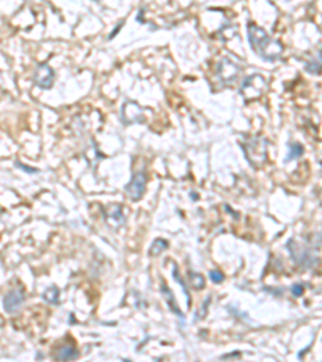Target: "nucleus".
<instances>
[{"instance_id": "17", "label": "nucleus", "mask_w": 322, "mask_h": 362, "mask_svg": "<svg viewBox=\"0 0 322 362\" xmlns=\"http://www.w3.org/2000/svg\"><path fill=\"white\" fill-rule=\"evenodd\" d=\"M303 147H301L300 143L297 142H292L290 145H288V156H287V161H290V160H297L298 156L303 155Z\"/></svg>"}, {"instance_id": "4", "label": "nucleus", "mask_w": 322, "mask_h": 362, "mask_svg": "<svg viewBox=\"0 0 322 362\" xmlns=\"http://www.w3.org/2000/svg\"><path fill=\"white\" fill-rule=\"evenodd\" d=\"M239 74H240V68L237 66V63H234L232 60H229V58H224V60H221L218 63V76L221 81L226 82L227 85L237 81Z\"/></svg>"}, {"instance_id": "15", "label": "nucleus", "mask_w": 322, "mask_h": 362, "mask_svg": "<svg viewBox=\"0 0 322 362\" xmlns=\"http://www.w3.org/2000/svg\"><path fill=\"white\" fill-rule=\"evenodd\" d=\"M306 71L311 74H321L322 72V54H316V57L306 63Z\"/></svg>"}, {"instance_id": "16", "label": "nucleus", "mask_w": 322, "mask_h": 362, "mask_svg": "<svg viewBox=\"0 0 322 362\" xmlns=\"http://www.w3.org/2000/svg\"><path fill=\"white\" fill-rule=\"evenodd\" d=\"M189 279H190V285H192L195 290H201L205 288V277L198 272H189Z\"/></svg>"}, {"instance_id": "21", "label": "nucleus", "mask_w": 322, "mask_h": 362, "mask_svg": "<svg viewBox=\"0 0 322 362\" xmlns=\"http://www.w3.org/2000/svg\"><path fill=\"white\" fill-rule=\"evenodd\" d=\"M16 166H18V168H21L23 171H26V173H37V169H34V168H29V166H24L23 163H16Z\"/></svg>"}, {"instance_id": "14", "label": "nucleus", "mask_w": 322, "mask_h": 362, "mask_svg": "<svg viewBox=\"0 0 322 362\" xmlns=\"http://www.w3.org/2000/svg\"><path fill=\"white\" fill-rule=\"evenodd\" d=\"M168 246H169L168 240H164V239H156V240L152 243V246H150L148 254H150V256H160L163 251H166Z\"/></svg>"}, {"instance_id": "8", "label": "nucleus", "mask_w": 322, "mask_h": 362, "mask_svg": "<svg viewBox=\"0 0 322 362\" xmlns=\"http://www.w3.org/2000/svg\"><path fill=\"white\" fill-rule=\"evenodd\" d=\"M121 118L126 124L132 122H140L143 118V111L137 103L134 102H126L121 108Z\"/></svg>"}, {"instance_id": "10", "label": "nucleus", "mask_w": 322, "mask_h": 362, "mask_svg": "<svg viewBox=\"0 0 322 362\" xmlns=\"http://www.w3.org/2000/svg\"><path fill=\"white\" fill-rule=\"evenodd\" d=\"M77 356H79V353H77L76 346L71 343H64L62 346H58L55 351V359L60 362H68V361L77 359Z\"/></svg>"}, {"instance_id": "11", "label": "nucleus", "mask_w": 322, "mask_h": 362, "mask_svg": "<svg viewBox=\"0 0 322 362\" xmlns=\"http://www.w3.org/2000/svg\"><path fill=\"white\" fill-rule=\"evenodd\" d=\"M105 213H107L108 222L113 224L115 227H120V226H123V224H124V214H123L121 208L118 206V205L108 206L107 209H105Z\"/></svg>"}, {"instance_id": "1", "label": "nucleus", "mask_w": 322, "mask_h": 362, "mask_svg": "<svg viewBox=\"0 0 322 362\" xmlns=\"http://www.w3.org/2000/svg\"><path fill=\"white\" fill-rule=\"evenodd\" d=\"M248 42L255 54L266 61L277 60L284 54V45L272 39L262 28L252 23L248 24Z\"/></svg>"}, {"instance_id": "18", "label": "nucleus", "mask_w": 322, "mask_h": 362, "mask_svg": "<svg viewBox=\"0 0 322 362\" xmlns=\"http://www.w3.org/2000/svg\"><path fill=\"white\" fill-rule=\"evenodd\" d=\"M173 277L177 280V284H179L181 287H182V290H184V293L187 295V304L190 306V293H189V290H187V287H186V282L182 280V277L179 275V271H177V266L174 264V269H173Z\"/></svg>"}, {"instance_id": "2", "label": "nucleus", "mask_w": 322, "mask_h": 362, "mask_svg": "<svg viewBox=\"0 0 322 362\" xmlns=\"http://www.w3.org/2000/svg\"><path fill=\"white\" fill-rule=\"evenodd\" d=\"M242 148L245 151L248 163L253 168L259 169L267 160V142L261 137H250L248 140L242 143Z\"/></svg>"}, {"instance_id": "13", "label": "nucleus", "mask_w": 322, "mask_h": 362, "mask_svg": "<svg viewBox=\"0 0 322 362\" xmlns=\"http://www.w3.org/2000/svg\"><path fill=\"white\" fill-rule=\"evenodd\" d=\"M42 298L49 304H58V301H60V290H58V287L52 285L42 293Z\"/></svg>"}, {"instance_id": "12", "label": "nucleus", "mask_w": 322, "mask_h": 362, "mask_svg": "<svg viewBox=\"0 0 322 362\" xmlns=\"http://www.w3.org/2000/svg\"><path fill=\"white\" fill-rule=\"evenodd\" d=\"M161 292H163V295L166 296V302L169 304V307H171V311L173 312H176L177 315H179V317H182V311L179 309V306L176 304V301H174V295H173V292H171V290L168 288V285L164 284H161Z\"/></svg>"}, {"instance_id": "19", "label": "nucleus", "mask_w": 322, "mask_h": 362, "mask_svg": "<svg viewBox=\"0 0 322 362\" xmlns=\"http://www.w3.org/2000/svg\"><path fill=\"white\" fill-rule=\"evenodd\" d=\"M209 279H211L214 284H221V282L224 280V274L219 271H211L209 272Z\"/></svg>"}, {"instance_id": "6", "label": "nucleus", "mask_w": 322, "mask_h": 362, "mask_svg": "<svg viewBox=\"0 0 322 362\" xmlns=\"http://www.w3.org/2000/svg\"><path fill=\"white\" fill-rule=\"evenodd\" d=\"M55 81V72L52 69L47 63L39 64L34 71V82L39 85L41 89H50L54 85Z\"/></svg>"}, {"instance_id": "7", "label": "nucleus", "mask_w": 322, "mask_h": 362, "mask_svg": "<svg viewBox=\"0 0 322 362\" xmlns=\"http://www.w3.org/2000/svg\"><path fill=\"white\" fill-rule=\"evenodd\" d=\"M23 302H24V292H23V288H13V290H10V292L5 295V298H3V307H5L6 312L15 314V312L19 311V307L23 306Z\"/></svg>"}, {"instance_id": "20", "label": "nucleus", "mask_w": 322, "mask_h": 362, "mask_svg": "<svg viewBox=\"0 0 322 362\" xmlns=\"http://www.w3.org/2000/svg\"><path fill=\"white\" fill-rule=\"evenodd\" d=\"M303 292H305V287L301 284H297V285L292 287V295L293 296H301V295H303Z\"/></svg>"}, {"instance_id": "3", "label": "nucleus", "mask_w": 322, "mask_h": 362, "mask_svg": "<svg viewBox=\"0 0 322 362\" xmlns=\"http://www.w3.org/2000/svg\"><path fill=\"white\" fill-rule=\"evenodd\" d=\"M288 251H290L293 261L301 267H311L316 262V258H314L310 249L303 245H298L295 240L288 241Z\"/></svg>"}, {"instance_id": "5", "label": "nucleus", "mask_w": 322, "mask_h": 362, "mask_svg": "<svg viewBox=\"0 0 322 362\" xmlns=\"http://www.w3.org/2000/svg\"><path fill=\"white\" fill-rule=\"evenodd\" d=\"M145 187H147V174L143 171H139V173L134 174L132 181L129 182V185L126 187V192L130 200H140L143 193H145Z\"/></svg>"}, {"instance_id": "9", "label": "nucleus", "mask_w": 322, "mask_h": 362, "mask_svg": "<svg viewBox=\"0 0 322 362\" xmlns=\"http://www.w3.org/2000/svg\"><path fill=\"white\" fill-rule=\"evenodd\" d=\"M262 89H264V81H262L261 76H248L242 85V94L247 97V100H250V95H252V90L255 92V97H259Z\"/></svg>"}]
</instances>
